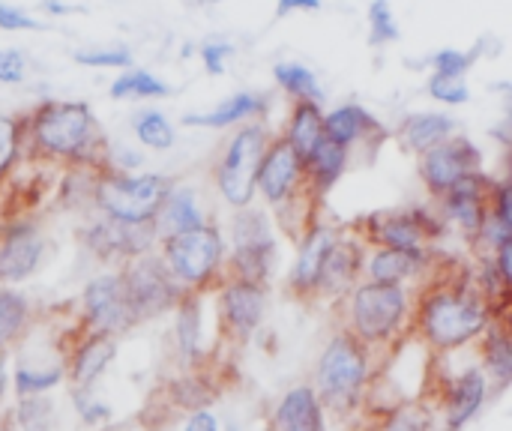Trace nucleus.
I'll return each instance as SVG.
<instances>
[{
	"label": "nucleus",
	"mask_w": 512,
	"mask_h": 431,
	"mask_svg": "<svg viewBox=\"0 0 512 431\" xmlns=\"http://www.w3.org/2000/svg\"><path fill=\"white\" fill-rule=\"evenodd\" d=\"M495 309L480 291L477 279L462 267L435 264L429 279L414 291L411 339H417L432 357L456 354L489 330Z\"/></svg>",
	"instance_id": "1"
},
{
	"label": "nucleus",
	"mask_w": 512,
	"mask_h": 431,
	"mask_svg": "<svg viewBox=\"0 0 512 431\" xmlns=\"http://www.w3.org/2000/svg\"><path fill=\"white\" fill-rule=\"evenodd\" d=\"M339 324L357 342H363L381 363H387L405 339H411L414 288L360 282L345 300L336 303Z\"/></svg>",
	"instance_id": "2"
},
{
	"label": "nucleus",
	"mask_w": 512,
	"mask_h": 431,
	"mask_svg": "<svg viewBox=\"0 0 512 431\" xmlns=\"http://www.w3.org/2000/svg\"><path fill=\"white\" fill-rule=\"evenodd\" d=\"M27 138L33 153L48 162L75 168H108L105 135L84 102H39L27 117Z\"/></svg>",
	"instance_id": "3"
},
{
	"label": "nucleus",
	"mask_w": 512,
	"mask_h": 431,
	"mask_svg": "<svg viewBox=\"0 0 512 431\" xmlns=\"http://www.w3.org/2000/svg\"><path fill=\"white\" fill-rule=\"evenodd\" d=\"M378 369L381 360L363 342H357L345 327H336L318 354L309 384L315 387L327 417L348 423L351 417L363 414Z\"/></svg>",
	"instance_id": "4"
},
{
	"label": "nucleus",
	"mask_w": 512,
	"mask_h": 431,
	"mask_svg": "<svg viewBox=\"0 0 512 431\" xmlns=\"http://www.w3.org/2000/svg\"><path fill=\"white\" fill-rule=\"evenodd\" d=\"M156 252L183 291L213 294L216 285L225 279V255H228L225 237H222L219 225H213V222L204 228L159 240Z\"/></svg>",
	"instance_id": "5"
},
{
	"label": "nucleus",
	"mask_w": 512,
	"mask_h": 431,
	"mask_svg": "<svg viewBox=\"0 0 512 431\" xmlns=\"http://www.w3.org/2000/svg\"><path fill=\"white\" fill-rule=\"evenodd\" d=\"M171 183L174 180H168L162 174H126V171H114L108 165V168L93 171L90 201H93L96 213L111 216L117 222L153 225Z\"/></svg>",
	"instance_id": "6"
},
{
	"label": "nucleus",
	"mask_w": 512,
	"mask_h": 431,
	"mask_svg": "<svg viewBox=\"0 0 512 431\" xmlns=\"http://www.w3.org/2000/svg\"><path fill=\"white\" fill-rule=\"evenodd\" d=\"M270 138L273 135L264 126V120L243 123L225 144L222 156L216 159L213 183H216L222 201L231 204L234 210L252 207V201L258 195V168H261Z\"/></svg>",
	"instance_id": "7"
},
{
	"label": "nucleus",
	"mask_w": 512,
	"mask_h": 431,
	"mask_svg": "<svg viewBox=\"0 0 512 431\" xmlns=\"http://www.w3.org/2000/svg\"><path fill=\"white\" fill-rule=\"evenodd\" d=\"M351 234L366 249H402V252H429L444 234L447 225L438 210L426 207H399L378 210L351 225Z\"/></svg>",
	"instance_id": "8"
},
{
	"label": "nucleus",
	"mask_w": 512,
	"mask_h": 431,
	"mask_svg": "<svg viewBox=\"0 0 512 431\" xmlns=\"http://www.w3.org/2000/svg\"><path fill=\"white\" fill-rule=\"evenodd\" d=\"M276 261L279 249L270 219L255 207L237 210L231 219V252L225 255V276L270 288Z\"/></svg>",
	"instance_id": "9"
},
{
	"label": "nucleus",
	"mask_w": 512,
	"mask_h": 431,
	"mask_svg": "<svg viewBox=\"0 0 512 431\" xmlns=\"http://www.w3.org/2000/svg\"><path fill=\"white\" fill-rule=\"evenodd\" d=\"M120 279H123V288H126V297H129L138 327L174 312L183 297V288L174 282V276L168 273V267L162 264L156 249L126 261L120 267Z\"/></svg>",
	"instance_id": "10"
},
{
	"label": "nucleus",
	"mask_w": 512,
	"mask_h": 431,
	"mask_svg": "<svg viewBox=\"0 0 512 431\" xmlns=\"http://www.w3.org/2000/svg\"><path fill=\"white\" fill-rule=\"evenodd\" d=\"M84 333H99V336H111V339H123L129 336L138 321L132 315L120 270H108L93 276L78 300V321H75Z\"/></svg>",
	"instance_id": "11"
},
{
	"label": "nucleus",
	"mask_w": 512,
	"mask_h": 431,
	"mask_svg": "<svg viewBox=\"0 0 512 431\" xmlns=\"http://www.w3.org/2000/svg\"><path fill=\"white\" fill-rule=\"evenodd\" d=\"M216 300V330L228 345H246L261 330L267 318L270 291L267 285H252L240 279H222L213 291Z\"/></svg>",
	"instance_id": "12"
},
{
	"label": "nucleus",
	"mask_w": 512,
	"mask_h": 431,
	"mask_svg": "<svg viewBox=\"0 0 512 431\" xmlns=\"http://www.w3.org/2000/svg\"><path fill=\"white\" fill-rule=\"evenodd\" d=\"M429 399L441 417V431H462L489 402L492 384L480 366L462 369L459 375H444L429 381Z\"/></svg>",
	"instance_id": "13"
},
{
	"label": "nucleus",
	"mask_w": 512,
	"mask_h": 431,
	"mask_svg": "<svg viewBox=\"0 0 512 431\" xmlns=\"http://www.w3.org/2000/svg\"><path fill=\"white\" fill-rule=\"evenodd\" d=\"M78 237L96 261H102L114 270H120L126 261L138 258L144 252L156 249L153 225H126V222H117L102 213L87 219V225L78 231Z\"/></svg>",
	"instance_id": "14"
},
{
	"label": "nucleus",
	"mask_w": 512,
	"mask_h": 431,
	"mask_svg": "<svg viewBox=\"0 0 512 431\" xmlns=\"http://www.w3.org/2000/svg\"><path fill=\"white\" fill-rule=\"evenodd\" d=\"M477 171H483V153L465 135H453V138L441 141L438 147L426 150L423 156H417L420 183L426 186V192L435 201Z\"/></svg>",
	"instance_id": "15"
},
{
	"label": "nucleus",
	"mask_w": 512,
	"mask_h": 431,
	"mask_svg": "<svg viewBox=\"0 0 512 431\" xmlns=\"http://www.w3.org/2000/svg\"><path fill=\"white\" fill-rule=\"evenodd\" d=\"M495 186L498 180H492L486 171L465 177L459 186H453L447 195L438 198V216L444 219V225H456L471 243H477L486 222L492 219Z\"/></svg>",
	"instance_id": "16"
},
{
	"label": "nucleus",
	"mask_w": 512,
	"mask_h": 431,
	"mask_svg": "<svg viewBox=\"0 0 512 431\" xmlns=\"http://www.w3.org/2000/svg\"><path fill=\"white\" fill-rule=\"evenodd\" d=\"M117 342L120 339L84 333L78 324H75V336H72V330L66 336H60L66 387L69 390H96V381L108 372V366L117 357Z\"/></svg>",
	"instance_id": "17"
},
{
	"label": "nucleus",
	"mask_w": 512,
	"mask_h": 431,
	"mask_svg": "<svg viewBox=\"0 0 512 431\" xmlns=\"http://www.w3.org/2000/svg\"><path fill=\"white\" fill-rule=\"evenodd\" d=\"M303 189H306V162L282 135H273L258 168V195L270 207H282Z\"/></svg>",
	"instance_id": "18"
},
{
	"label": "nucleus",
	"mask_w": 512,
	"mask_h": 431,
	"mask_svg": "<svg viewBox=\"0 0 512 431\" xmlns=\"http://www.w3.org/2000/svg\"><path fill=\"white\" fill-rule=\"evenodd\" d=\"M342 237L339 228L327 225V222H315L306 237L297 243V258L291 264L288 273V294L303 303V306H315L318 303V282H321V270L324 261L330 255V249L336 246V240Z\"/></svg>",
	"instance_id": "19"
},
{
	"label": "nucleus",
	"mask_w": 512,
	"mask_h": 431,
	"mask_svg": "<svg viewBox=\"0 0 512 431\" xmlns=\"http://www.w3.org/2000/svg\"><path fill=\"white\" fill-rule=\"evenodd\" d=\"M45 258V234L36 222L18 219L0 231V285L12 288L27 282Z\"/></svg>",
	"instance_id": "20"
},
{
	"label": "nucleus",
	"mask_w": 512,
	"mask_h": 431,
	"mask_svg": "<svg viewBox=\"0 0 512 431\" xmlns=\"http://www.w3.org/2000/svg\"><path fill=\"white\" fill-rule=\"evenodd\" d=\"M435 255L429 252H402V249H366L363 261V279L378 285H402V288H420L429 273L435 270Z\"/></svg>",
	"instance_id": "21"
},
{
	"label": "nucleus",
	"mask_w": 512,
	"mask_h": 431,
	"mask_svg": "<svg viewBox=\"0 0 512 431\" xmlns=\"http://www.w3.org/2000/svg\"><path fill=\"white\" fill-rule=\"evenodd\" d=\"M363 261H366V246L354 234L351 237L342 234L324 261L321 282H318V303L336 306L339 300H345L351 288L363 282Z\"/></svg>",
	"instance_id": "22"
},
{
	"label": "nucleus",
	"mask_w": 512,
	"mask_h": 431,
	"mask_svg": "<svg viewBox=\"0 0 512 431\" xmlns=\"http://www.w3.org/2000/svg\"><path fill=\"white\" fill-rule=\"evenodd\" d=\"M210 225L207 219V210L201 204V192L189 183H171L156 219H153V234H156V243L159 240H168L174 234H183V231H195V228H204Z\"/></svg>",
	"instance_id": "23"
},
{
	"label": "nucleus",
	"mask_w": 512,
	"mask_h": 431,
	"mask_svg": "<svg viewBox=\"0 0 512 431\" xmlns=\"http://www.w3.org/2000/svg\"><path fill=\"white\" fill-rule=\"evenodd\" d=\"M204 294L195 291H183L174 315V351L177 360L183 363L186 372L201 369V363L207 360L204 354V306H201Z\"/></svg>",
	"instance_id": "24"
},
{
	"label": "nucleus",
	"mask_w": 512,
	"mask_h": 431,
	"mask_svg": "<svg viewBox=\"0 0 512 431\" xmlns=\"http://www.w3.org/2000/svg\"><path fill=\"white\" fill-rule=\"evenodd\" d=\"M270 431H327V411L312 384H297L282 393L270 414Z\"/></svg>",
	"instance_id": "25"
},
{
	"label": "nucleus",
	"mask_w": 512,
	"mask_h": 431,
	"mask_svg": "<svg viewBox=\"0 0 512 431\" xmlns=\"http://www.w3.org/2000/svg\"><path fill=\"white\" fill-rule=\"evenodd\" d=\"M324 135L336 144H342L345 150H354L360 144H378L387 138V129L363 108V105H339L333 111L324 114Z\"/></svg>",
	"instance_id": "26"
},
{
	"label": "nucleus",
	"mask_w": 512,
	"mask_h": 431,
	"mask_svg": "<svg viewBox=\"0 0 512 431\" xmlns=\"http://www.w3.org/2000/svg\"><path fill=\"white\" fill-rule=\"evenodd\" d=\"M15 351H21L18 363H15V393L21 396H48L54 387L66 384V366H63V354L57 357H45L42 351H30L27 342H21Z\"/></svg>",
	"instance_id": "27"
},
{
	"label": "nucleus",
	"mask_w": 512,
	"mask_h": 431,
	"mask_svg": "<svg viewBox=\"0 0 512 431\" xmlns=\"http://www.w3.org/2000/svg\"><path fill=\"white\" fill-rule=\"evenodd\" d=\"M456 135V120L444 111H417L408 114L402 120V126L396 129V138L402 141L405 150L423 156L426 150L438 147L441 141Z\"/></svg>",
	"instance_id": "28"
},
{
	"label": "nucleus",
	"mask_w": 512,
	"mask_h": 431,
	"mask_svg": "<svg viewBox=\"0 0 512 431\" xmlns=\"http://www.w3.org/2000/svg\"><path fill=\"white\" fill-rule=\"evenodd\" d=\"M348 165H351V150H345L342 144H336L324 135L321 144L306 159V189L315 198H324L345 177Z\"/></svg>",
	"instance_id": "29"
},
{
	"label": "nucleus",
	"mask_w": 512,
	"mask_h": 431,
	"mask_svg": "<svg viewBox=\"0 0 512 431\" xmlns=\"http://www.w3.org/2000/svg\"><path fill=\"white\" fill-rule=\"evenodd\" d=\"M477 357L492 390H507L512 384V333L504 324H489V330L477 339Z\"/></svg>",
	"instance_id": "30"
},
{
	"label": "nucleus",
	"mask_w": 512,
	"mask_h": 431,
	"mask_svg": "<svg viewBox=\"0 0 512 431\" xmlns=\"http://www.w3.org/2000/svg\"><path fill=\"white\" fill-rule=\"evenodd\" d=\"M267 114V99L258 93H237L228 96L222 105H216L207 114H186V126H201V129H228V126H243L252 120H261Z\"/></svg>",
	"instance_id": "31"
},
{
	"label": "nucleus",
	"mask_w": 512,
	"mask_h": 431,
	"mask_svg": "<svg viewBox=\"0 0 512 431\" xmlns=\"http://www.w3.org/2000/svg\"><path fill=\"white\" fill-rule=\"evenodd\" d=\"M36 327L30 300L15 288H0V351H15Z\"/></svg>",
	"instance_id": "32"
},
{
	"label": "nucleus",
	"mask_w": 512,
	"mask_h": 431,
	"mask_svg": "<svg viewBox=\"0 0 512 431\" xmlns=\"http://www.w3.org/2000/svg\"><path fill=\"white\" fill-rule=\"evenodd\" d=\"M282 138H285V141L300 153V159L306 162L309 153H312V150L321 144V138H324V111H321V102H294Z\"/></svg>",
	"instance_id": "33"
},
{
	"label": "nucleus",
	"mask_w": 512,
	"mask_h": 431,
	"mask_svg": "<svg viewBox=\"0 0 512 431\" xmlns=\"http://www.w3.org/2000/svg\"><path fill=\"white\" fill-rule=\"evenodd\" d=\"M276 84L294 99V102H321L324 90L315 78V72L303 63H276L273 66Z\"/></svg>",
	"instance_id": "34"
},
{
	"label": "nucleus",
	"mask_w": 512,
	"mask_h": 431,
	"mask_svg": "<svg viewBox=\"0 0 512 431\" xmlns=\"http://www.w3.org/2000/svg\"><path fill=\"white\" fill-rule=\"evenodd\" d=\"M9 420L12 431H57V411L48 396H21Z\"/></svg>",
	"instance_id": "35"
},
{
	"label": "nucleus",
	"mask_w": 512,
	"mask_h": 431,
	"mask_svg": "<svg viewBox=\"0 0 512 431\" xmlns=\"http://www.w3.org/2000/svg\"><path fill=\"white\" fill-rule=\"evenodd\" d=\"M111 96L114 99H159L168 96V84L159 81L153 72L144 69H126L111 81Z\"/></svg>",
	"instance_id": "36"
},
{
	"label": "nucleus",
	"mask_w": 512,
	"mask_h": 431,
	"mask_svg": "<svg viewBox=\"0 0 512 431\" xmlns=\"http://www.w3.org/2000/svg\"><path fill=\"white\" fill-rule=\"evenodd\" d=\"M171 399L180 411L192 414V411L210 408V402L216 399V390L204 381L201 369H195V372H186L180 381L171 384Z\"/></svg>",
	"instance_id": "37"
},
{
	"label": "nucleus",
	"mask_w": 512,
	"mask_h": 431,
	"mask_svg": "<svg viewBox=\"0 0 512 431\" xmlns=\"http://www.w3.org/2000/svg\"><path fill=\"white\" fill-rule=\"evenodd\" d=\"M135 138L150 147V150H171L174 147V126L168 123V117L162 111H141L132 120Z\"/></svg>",
	"instance_id": "38"
},
{
	"label": "nucleus",
	"mask_w": 512,
	"mask_h": 431,
	"mask_svg": "<svg viewBox=\"0 0 512 431\" xmlns=\"http://www.w3.org/2000/svg\"><path fill=\"white\" fill-rule=\"evenodd\" d=\"M369 39L372 45H390L399 39V24L390 0H372L369 6Z\"/></svg>",
	"instance_id": "39"
},
{
	"label": "nucleus",
	"mask_w": 512,
	"mask_h": 431,
	"mask_svg": "<svg viewBox=\"0 0 512 431\" xmlns=\"http://www.w3.org/2000/svg\"><path fill=\"white\" fill-rule=\"evenodd\" d=\"M69 399H72V408L84 426L102 429L111 420V408L102 399H96V390H69Z\"/></svg>",
	"instance_id": "40"
},
{
	"label": "nucleus",
	"mask_w": 512,
	"mask_h": 431,
	"mask_svg": "<svg viewBox=\"0 0 512 431\" xmlns=\"http://www.w3.org/2000/svg\"><path fill=\"white\" fill-rule=\"evenodd\" d=\"M477 60V51L474 54H465L459 48H441L432 54V75H444V78H465L468 69L474 66Z\"/></svg>",
	"instance_id": "41"
},
{
	"label": "nucleus",
	"mask_w": 512,
	"mask_h": 431,
	"mask_svg": "<svg viewBox=\"0 0 512 431\" xmlns=\"http://www.w3.org/2000/svg\"><path fill=\"white\" fill-rule=\"evenodd\" d=\"M75 63L102 66V69H129L132 54L126 48H87V51H75Z\"/></svg>",
	"instance_id": "42"
},
{
	"label": "nucleus",
	"mask_w": 512,
	"mask_h": 431,
	"mask_svg": "<svg viewBox=\"0 0 512 431\" xmlns=\"http://www.w3.org/2000/svg\"><path fill=\"white\" fill-rule=\"evenodd\" d=\"M429 96L444 102V105H465L471 99V90L465 84V78H444V75H432L429 78Z\"/></svg>",
	"instance_id": "43"
},
{
	"label": "nucleus",
	"mask_w": 512,
	"mask_h": 431,
	"mask_svg": "<svg viewBox=\"0 0 512 431\" xmlns=\"http://www.w3.org/2000/svg\"><path fill=\"white\" fill-rule=\"evenodd\" d=\"M489 261H492V270L501 282V291H504V300H512V234H507L498 246L489 249Z\"/></svg>",
	"instance_id": "44"
},
{
	"label": "nucleus",
	"mask_w": 512,
	"mask_h": 431,
	"mask_svg": "<svg viewBox=\"0 0 512 431\" xmlns=\"http://www.w3.org/2000/svg\"><path fill=\"white\" fill-rule=\"evenodd\" d=\"M18 141H21V126L18 120L0 114V177L9 171V165L18 156Z\"/></svg>",
	"instance_id": "45"
},
{
	"label": "nucleus",
	"mask_w": 512,
	"mask_h": 431,
	"mask_svg": "<svg viewBox=\"0 0 512 431\" xmlns=\"http://www.w3.org/2000/svg\"><path fill=\"white\" fill-rule=\"evenodd\" d=\"M27 75V57L18 48L0 51V84H21Z\"/></svg>",
	"instance_id": "46"
},
{
	"label": "nucleus",
	"mask_w": 512,
	"mask_h": 431,
	"mask_svg": "<svg viewBox=\"0 0 512 431\" xmlns=\"http://www.w3.org/2000/svg\"><path fill=\"white\" fill-rule=\"evenodd\" d=\"M492 216H495V222L504 228V234H512V186L510 183H498V186H495Z\"/></svg>",
	"instance_id": "47"
},
{
	"label": "nucleus",
	"mask_w": 512,
	"mask_h": 431,
	"mask_svg": "<svg viewBox=\"0 0 512 431\" xmlns=\"http://www.w3.org/2000/svg\"><path fill=\"white\" fill-rule=\"evenodd\" d=\"M234 54V48L228 42H210L201 48V60H204V69L210 75H222L225 72V60Z\"/></svg>",
	"instance_id": "48"
},
{
	"label": "nucleus",
	"mask_w": 512,
	"mask_h": 431,
	"mask_svg": "<svg viewBox=\"0 0 512 431\" xmlns=\"http://www.w3.org/2000/svg\"><path fill=\"white\" fill-rule=\"evenodd\" d=\"M0 27L3 30H45V24H39L36 18H30L6 3H0Z\"/></svg>",
	"instance_id": "49"
},
{
	"label": "nucleus",
	"mask_w": 512,
	"mask_h": 431,
	"mask_svg": "<svg viewBox=\"0 0 512 431\" xmlns=\"http://www.w3.org/2000/svg\"><path fill=\"white\" fill-rule=\"evenodd\" d=\"M180 431H222V423H219V417H216L210 408H204V411H192V414H186L183 429Z\"/></svg>",
	"instance_id": "50"
},
{
	"label": "nucleus",
	"mask_w": 512,
	"mask_h": 431,
	"mask_svg": "<svg viewBox=\"0 0 512 431\" xmlns=\"http://www.w3.org/2000/svg\"><path fill=\"white\" fill-rule=\"evenodd\" d=\"M321 0H279L276 3V15H291V12H318Z\"/></svg>",
	"instance_id": "51"
},
{
	"label": "nucleus",
	"mask_w": 512,
	"mask_h": 431,
	"mask_svg": "<svg viewBox=\"0 0 512 431\" xmlns=\"http://www.w3.org/2000/svg\"><path fill=\"white\" fill-rule=\"evenodd\" d=\"M6 390H9V351H0V408L6 402Z\"/></svg>",
	"instance_id": "52"
},
{
	"label": "nucleus",
	"mask_w": 512,
	"mask_h": 431,
	"mask_svg": "<svg viewBox=\"0 0 512 431\" xmlns=\"http://www.w3.org/2000/svg\"><path fill=\"white\" fill-rule=\"evenodd\" d=\"M495 321H498V324H504V327L512 333V300L501 303V306L495 309Z\"/></svg>",
	"instance_id": "53"
},
{
	"label": "nucleus",
	"mask_w": 512,
	"mask_h": 431,
	"mask_svg": "<svg viewBox=\"0 0 512 431\" xmlns=\"http://www.w3.org/2000/svg\"><path fill=\"white\" fill-rule=\"evenodd\" d=\"M0 431H12V420H9V414H0Z\"/></svg>",
	"instance_id": "54"
},
{
	"label": "nucleus",
	"mask_w": 512,
	"mask_h": 431,
	"mask_svg": "<svg viewBox=\"0 0 512 431\" xmlns=\"http://www.w3.org/2000/svg\"><path fill=\"white\" fill-rule=\"evenodd\" d=\"M147 431H165V429H159V426H153V429H147Z\"/></svg>",
	"instance_id": "55"
},
{
	"label": "nucleus",
	"mask_w": 512,
	"mask_h": 431,
	"mask_svg": "<svg viewBox=\"0 0 512 431\" xmlns=\"http://www.w3.org/2000/svg\"><path fill=\"white\" fill-rule=\"evenodd\" d=\"M264 431H270V429H264Z\"/></svg>",
	"instance_id": "56"
}]
</instances>
